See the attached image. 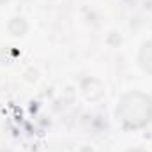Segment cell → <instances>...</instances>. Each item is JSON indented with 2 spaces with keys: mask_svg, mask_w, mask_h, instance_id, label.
Wrapping results in <instances>:
<instances>
[{
  "mask_svg": "<svg viewBox=\"0 0 152 152\" xmlns=\"http://www.w3.org/2000/svg\"><path fill=\"white\" fill-rule=\"evenodd\" d=\"M118 117L129 127H142L152 117V101L143 94H129L118 106Z\"/></svg>",
  "mask_w": 152,
  "mask_h": 152,
  "instance_id": "1",
  "label": "cell"
},
{
  "mask_svg": "<svg viewBox=\"0 0 152 152\" xmlns=\"http://www.w3.org/2000/svg\"><path fill=\"white\" fill-rule=\"evenodd\" d=\"M140 60H142V66L145 71L152 73V41L147 42L142 50V55H140Z\"/></svg>",
  "mask_w": 152,
  "mask_h": 152,
  "instance_id": "2",
  "label": "cell"
},
{
  "mask_svg": "<svg viewBox=\"0 0 152 152\" xmlns=\"http://www.w3.org/2000/svg\"><path fill=\"white\" fill-rule=\"evenodd\" d=\"M133 152H140V151H133Z\"/></svg>",
  "mask_w": 152,
  "mask_h": 152,
  "instance_id": "3",
  "label": "cell"
}]
</instances>
